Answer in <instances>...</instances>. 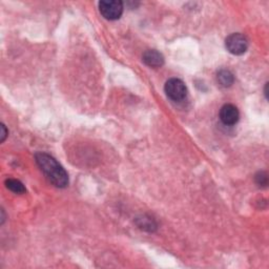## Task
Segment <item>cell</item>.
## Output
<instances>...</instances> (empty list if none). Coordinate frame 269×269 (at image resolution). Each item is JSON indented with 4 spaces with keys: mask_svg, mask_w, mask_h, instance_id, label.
<instances>
[{
    "mask_svg": "<svg viewBox=\"0 0 269 269\" xmlns=\"http://www.w3.org/2000/svg\"><path fill=\"white\" fill-rule=\"evenodd\" d=\"M36 162L40 167L45 177L54 186L64 188L68 184V176L64 168L59 164L56 159L45 153H38L35 156Z\"/></svg>",
    "mask_w": 269,
    "mask_h": 269,
    "instance_id": "1",
    "label": "cell"
},
{
    "mask_svg": "<svg viewBox=\"0 0 269 269\" xmlns=\"http://www.w3.org/2000/svg\"><path fill=\"white\" fill-rule=\"evenodd\" d=\"M99 11L107 20H117L123 13V3L119 0H102L99 2Z\"/></svg>",
    "mask_w": 269,
    "mask_h": 269,
    "instance_id": "2",
    "label": "cell"
},
{
    "mask_svg": "<svg viewBox=\"0 0 269 269\" xmlns=\"http://www.w3.org/2000/svg\"><path fill=\"white\" fill-rule=\"evenodd\" d=\"M164 91L166 96L173 101L180 102L186 97L187 88L184 82L178 78H172L165 83Z\"/></svg>",
    "mask_w": 269,
    "mask_h": 269,
    "instance_id": "3",
    "label": "cell"
},
{
    "mask_svg": "<svg viewBox=\"0 0 269 269\" xmlns=\"http://www.w3.org/2000/svg\"><path fill=\"white\" fill-rule=\"evenodd\" d=\"M225 45L229 53L236 56H240L247 51L248 40L244 35L240 33H235L226 38Z\"/></svg>",
    "mask_w": 269,
    "mask_h": 269,
    "instance_id": "4",
    "label": "cell"
},
{
    "mask_svg": "<svg viewBox=\"0 0 269 269\" xmlns=\"http://www.w3.org/2000/svg\"><path fill=\"white\" fill-rule=\"evenodd\" d=\"M220 119L225 125H235L240 119V113L235 105L225 104L220 109Z\"/></svg>",
    "mask_w": 269,
    "mask_h": 269,
    "instance_id": "5",
    "label": "cell"
},
{
    "mask_svg": "<svg viewBox=\"0 0 269 269\" xmlns=\"http://www.w3.org/2000/svg\"><path fill=\"white\" fill-rule=\"evenodd\" d=\"M143 62L151 67H161L164 64V57L161 53H159L156 49H148L142 57Z\"/></svg>",
    "mask_w": 269,
    "mask_h": 269,
    "instance_id": "6",
    "label": "cell"
},
{
    "mask_svg": "<svg viewBox=\"0 0 269 269\" xmlns=\"http://www.w3.org/2000/svg\"><path fill=\"white\" fill-rule=\"evenodd\" d=\"M217 81L223 87H229L232 86L235 82V77L233 73L228 69H221L220 72L217 74Z\"/></svg>",
    "mask_w": 269,
    "mask_h": 269,
    "instance_id": "7",
    "label": "cell"
},
{
    "mask_svg": "<svg viewBox=\"0 0 269 269\" xmlns=\"http://www.w3.org/2000/svg\"><path fill=\"white\" fill-rule=\"evenodd\" d=\"M5 186L9 189V191L15 194H24L25 187L24 185L17 180V179H6L5 180Z\"/></svg>",
    "mask_w": 269,
    "mask_h": 269,
    "instance_id": "8",
    "label": "cell"
},
{
    "mask_svg": "<svg viewBox=\"0 0 269 269\" xmlns=\"http://www.w3.org/2000/svg\"><path fill=\"white\" fill-rule=\"evenodd\" d=\"M137 224L141 229H144L146 232H154L157 228V225L153 219L147 217H142L141 219H138Z\"/></svg>",
    "mask_w": 269,
    "mask_h": 269,
    "instance_id": "9",
    "label": "cell"
},
{
    "mask_svg": "<svg viewBox=\"0 0 269 269\" xmlns=\"http://www.w3.org/2000/svg\"><path fill=\"white\" fill-rule=\"evenodd\" d=\"M256 182L259 186H267L268 184V177L264 172H260L256 175Z\"/></svg>",
    "mask_w": 269,
    "mask_h": 269,
    "instance_id": "10",
    "label": "cell"
},
{
    "mask_svg": "<svg viewBox=\"0 0 269 269\" xmlns=\"http://www.w3.org/2000/svg\"><path fill=\"white\" fill-rule=\"evenodd\" d=\"M1 129H2V133H1V142H3L5 140V138L7 136V132H6V128H5V125L1 124Z\"/></svg>",
    "mask_w": 269,
    "mask_h": 269,
    "instance_id": "11",
    "label": "cell"
}]
</instances>
